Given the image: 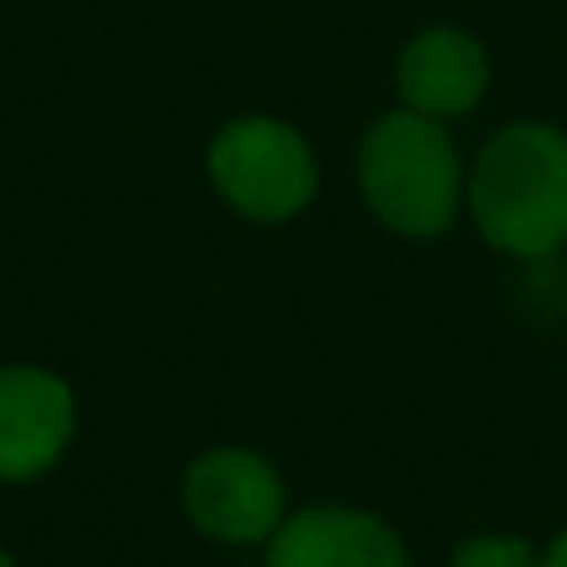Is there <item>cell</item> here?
I'll list each match as a JSON object with an SVG mask.
<instances>
[{"instance_id": "obj_7", "label": "cell", "mask_w": 567, "mask_h": 567, "mask_svg": "<svg viewBox=\"0 0 567 567\" xmlns=\"http://www.w3.org/2000/svg\"><path fill=\"white\" fill-rule=\"evenodd\" d=\"M488 90V55L463 30H423L399 60V95L413 115L458 120Z\"/></svg>"}, {"instance_id": "obj_5", "label": "cell", "mask_w": 567, "mask_h": 567, "mask_svg": "<svg viewBox=\"0 0 567 567\" xmlns=\"http://www.w3.org/2000/svg\"><path fill=\"white\" fill-rule=\"evenodd\" d=\"M75 433V393L45 369H0V483H25L65 453Z\"/></svg>"}, {"instance_id": "obj_3", "label": "cell", "mask_w": 567, "mask_h": 567, "mask_svg": "<svg viewBox=\"0 0 567 567\" xmlns=\"http://www.w3.org/2000/svg\"><path fill=\"white\" fill-rule=\"evenodd\" d=\"M209 175H215L219 195L259 225L293 219L319 189V165H313L303 135L265 115L219 130L215 150H209Z\"/></svg>"}, {"instance_id": "obj_9", "label": "cell", "mask_w": 567, "mask_h": 567, "mask_svg": "<svg viewBox=\"0 0 567 567\" xmlns=\"http://www.w3.org/2000/svg\"><path fill=\"white\" fill-rule=\"evenodd\" d=\"M543 567H567V528L553 538V548L543 553Z\"/></svg>"}, {"instance_id": "obj_10", "label": "cell", "mask_w": 567, "mask_h": 567, "mask_svg": "<svg viewBox=\"0 0 567 567\" xmlns=\"http://www.w3.org/2000/svg\"><path fill=\"white\" fill-rule=\"evenodd\" d=\"M0 567H16V563H10V558H6V553H0Z\"/></svg>"}, {"instance_id": "obj_1", "label": "cell", "mask_w": 567, "mask_h": 567, "mask_svg": "<svg viewBox=\"0 0 567 567\" xmlns=\"http://www.w3.org/2000/svg\"><path fill=\"white\" fill-rule=\"evenodd\" d=\"M468 205L483 239L503 255L548 259L567 245V135L508 125L473 165Z\"/></svg>"}, {"instance_id": "obj_6", "label": "cell", "mask_w": 567, "mask_h": 567, "mask_svg": "<svg viewBox=\"0 0 567 567\" xmlns=\"http://www.w3.org/2000/svg\"><path fill=\"white\" fill-rule=\"evenodd\" d=\"M269 567H409V553L373 513L303 508L269 538Z\"/></svg>"}, {"instance_id": "obj_2", "label": "cell", "mask_w": 567, "mask_h": 567, "mask_svg": "<svg viewBox=\"0 0 567 567\" xmlns=\"http://www.w3.org/2000/svg\"><path fill=\"white\" fill-rule=\"evenodd\" d=\"M359 185L369 209L389 229L413 239L443 235L458 215L463 169L453 140L429 115H389L363 135L359 150Z\"/></svg>"}, {"instance_id": "obj_8", "label": "cell", "mask_w": 567, "mask_h": 567, "mask_svg": "<svg viewBox=\"0 0 567 567\" xmlns=\"http://www.w3.org/2000/svg\"><path fill=\"white\" fill-rule=\"evenodd\" d=\"M449 567H543V553L513 533H473L453 548Z\"/></svg>"}, {"instance_id": "obj_4", "label": "cell", "mask_w": 567, "mask_h": 567, "mask_svg": "<svg viewBox=\"0 0 567 567\" xmlns=\"http://www.w3.org/2000/svg\"><path fill=\"white\" fill-rule=\"evenodd\" d=\"M185 513L215 543H265L284 523V478L255 449H209L185 473Z\"/></svg>"}]
</instances>
